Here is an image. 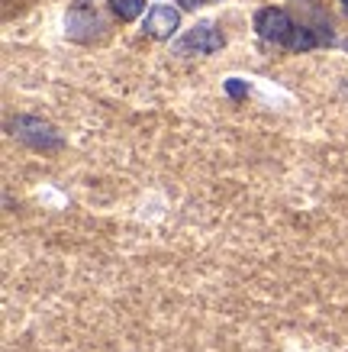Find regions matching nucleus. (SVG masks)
Masks as SVG:
<instances>
[{"instance_id":"1","label":"nucleus","mask_w":348,"mask_h":352,"mask_svg":"<svg viewBox=\"0 0 348 352\" xmlns=\"http://www.w3.org/2000/svg\"><path fill=\"white\" fill-rule=\"evenodd\" d=\"M13 136H20L26 146L32 149H43V152H52V149H62V133L52 126V123H45L39 117H16L13 120Z\"/></svg>"},{"instance_id":"2","label":"nucleus","mask_w":348,"mask_h":352,"mask_svg":"<svg viewBox=\"0 0 348 352\" xmlns=\"http://www.w3.org/2000/svg\"><path fill=\"white\" fill-rule=\"evenodd\" d=\"M255 30H258V36L268 39V43L284 45L287 39H290V32H294V20H290V13L281 10V7H268V10H262L255 16Z\"/></svg>"},{"instance_id":"3","label":"nucleus","mask_w":348,"mask_h":352,"mask_svg":"<svg viewBox=\"0 0 348 352\" xmlns=\"http://www.w3.org/2000/svg\"><path fill=\"white\" fill-rule=\"evenodd\" d=\"M65 30H68V36L78 39V43H91L94 36H100L104 23H100V16H97L91 7H74V10H68V16H65Z\"/></svg>"},{"instance_id":"4","label":"nucleus","mask_w":348,"mask_h":352,"mask_svg":"<svg viewBox=\"0 0 348 352\" xmlns=\"http://www.w3.org/2000/svg\"><path fill=\"white\" fill-rule=\"evenodd\" d=\"M181 26V10L168 7V3H155L146 16V26L142 30L152 36V39H171Z\"/></svg>"},{"instance_id":"5","label":"nucleus","mask_w":348,"mask_h":352,"mask_svg":"<svg viewBox=\"0 0 348 352\" xmlns=\"http://www.w3.org/2000/svg\"><path fill=\"white\" fill-rule=\"evenodd\" d=\"M187 45L190 49H197L200 55H213L226 45V39H222V32L216 30L213 23H197V26L187 32Z\"/></svg>"},{"instance_id":"6","label":"nucleus","mask_w":348,"mask_h":352,"mask_svg":"<svg viewBox=\"0 0 348 352\" xmlns=\"http://www.w3.org/2000/svg\"><path fill=\"white\" fill-rule=\"evenodd\" d=\"M323 43L313 30H306V26H294V32H290V39H287V49L290 52H310V49H316V45Z\"/></svg>"},{"instance_id":"7","label":"nucleus","mask_w":348,"mask_h":352,"mask_svg":"<svg viewBox=\"0 0 348 352\" xmlns=\"http://www.w3.org/2000/svg\"><path fill=\"white\" fill-rule=\"evenodd\" d=\"M110 7H113V13L119 16V20L129 23V20H136V16H142L146 0H110Z\"/></svg>"},{"instance_id":"8","label":"nucleus","mask_w":348,"mask_h":352,"mask_svg":"<svg viewBox=\"0 0 348 352\" xmlns=\"http://www.w3.org/2000/svg\"><path fill=\"white\" fill-rule=\"evenodd\" d=\"M226 94H229L232 100H245V97H248V85H245L242 78H229V81H226Z\"/></svg>"},{"instance_id":"9","label":"nucleus","mask_w":348,"mask_h":352,"mask_svg":"<svg viewBox=\"0 0 348 352\" xmlns=\"http://www.w3.org/2000/svg\"><path fill=\"white\" fill-rule=\"evenodd\" d=\"M178 3L184 10H197V7H200V0H178Z\"/></svg>"},{"instance_id":"10","label":"nucleus","mask_w":348,"mask_h":352,"mask_svg":"<svg viewBox=\"0 0 348 352\" xmlns=\"http://www.w3.org/2000/svg\"><path fill=\"white\" fill-rule=\"evenodd\" d=\"M342 10H345V13H348V0H342Z\"/></svg>"}]
</instances>
